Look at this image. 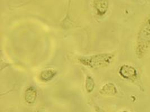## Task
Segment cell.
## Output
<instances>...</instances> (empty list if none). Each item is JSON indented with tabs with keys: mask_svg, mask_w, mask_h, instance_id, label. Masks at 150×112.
Wrapping results in <instances>:
<instances>
[{
	"mask_svg": "<svg viewBox=\"0 0 150 112\" xmlns=\"http://www.w3.org/2000/svg\"><path fill=\"white\" fill-rule=\"evenodd\" d=\"M114 55L104 53L91 56H83L78 59L79 62L92 69H98L109 66L113 61Z\"/></svg>",
	"mask_w": 150,
	"mask_h": 112,
	"instance_id": "6da1fadb",
	"label": "cell"
},
{
	"mask_svg": "<svg viewBox=\"0 0 150 112\" xmlns=\"http://www.w3.org/2000/svg\"><path fill=\"white\" fill-rule=\"evenodd\" d=\"M150 44V17L149 18L139 30L137 41V53L142 54Z\"/></svg>",
	"mask_w": 150,
	"mask_h": 112,
	"instance_id": "7a4b0ae2",
	"label": "cell"
},
{
	"mask_svg": "<svg viewBox=\"0 0 150 112\" xmlns=\"http://www.w3.org/2000/svg\"><path fill=\"white\" fill-rule=\"evenodd\" d=\"M119 74L124 78L132 80L136 77L137 71L130 65H123L119 69Z\"/></svg>",
	"mask_w": 150,
	"mask_h": 112,
	"instance_id": "3957f363",
	"label": "cell"
},
{
	"mask_svg": "<svg viewBox=\"0 0 150 112\" xmlns=\"http://www.w3.org/2000/svg\"><path fill=\"white\" fill-rule=\"evenodd\" d=\"M109 5V0H93V6L100 16H103L107 13Z\"/></svg>",
	"mask_w": 150,
	"mask_h": 112,
	"instance_id": "277c9868",
	"label": "cell"
},
{
	"mask_svg": "<svg viewBox=\"0 0 150 112\" xmlns=\"http://www.w3.org/2000/svg\"><path fill=\"white\" fill-rule=\"evenodd\" d=\"M115 84L112 83H107L104 84L100 90V94L103 96H114L117 93Z\"/></svg>",
	"mask_w": 150,
	"mask_h": 112,
	"instance_id": "5b68a950",
	"label": "cell"
},
{
	"mask_svg": "<svg viewBox=\"0 0 150 112\" xmlns=\"http://www.w3.org/2000/svg\"><path fill=\"white\" fill-rule=\"evenodd\" d=\"M37 96V92L33 87H28L25 91L24 99L28 104H33L36 100Z\"/></svg>",
	"mask_w": 150,
	"mask_h": 112,
	"instance_id": "8992f818",
	"label": "cell"
},
{
	"mask_svg": "<svg viewBox=\"0 0 150 112\" xmlns=\"http://www.w3.org/2000/svg\"><path fill=\"white\" fill-rule=\"evenodd\" d=\"M57 72L52 69L43 70L40 75V78L43 82H48L52 80L56 76Z\"/></svg>",
	"mask_w": 150,
	"mask_h": 112,
	"instance_id": "52a82bcc",
	"label": "cell"
},
{
	"mask_svg": "<svg viewBox=\"0 0 150 112\" xmlns=\"http://www.w3.org/2000/svg\"><path fill=\"white\" fill-rule=\"evenodd\" d=\"M95 87V82L93 78L89 75H87L86 78L85 88L87 92L91 93L93 91Z\"/></svg>",
	"mask_w": 150,
	"mask_h": 112,
	"instance_id": "ba28073f",
	"label": "cell"
},
{
	"mask_svg": "<svg viewBox=\"0 0 150 112\" xmlns=\"http://www.w3.org/2000/svg\"><path fill=\"white\" fill-rule=\"evenodd\" d=\"M96 111H97V112H106L105 111H103V109H101V108H99V107L96 108Z\"/></svg>",
	"mask_w": 150,
	"mask_h": 112,
	"instance_id": "9c48e42d",
	"label": "cell"
}]
</instances>
